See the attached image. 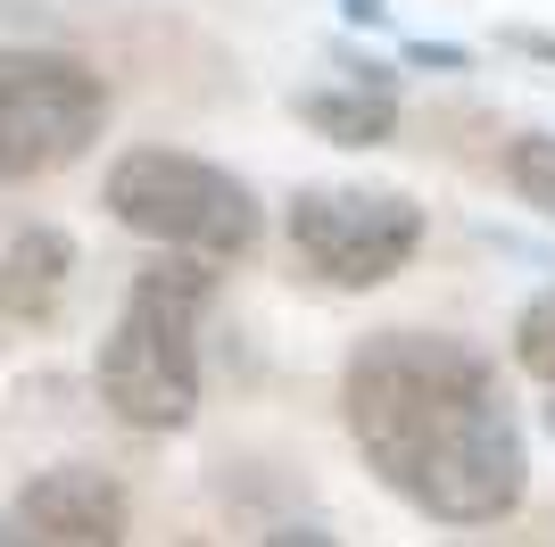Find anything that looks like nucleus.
<instances>
[{
	"label": "nucleus",
	"mask_w": 555,
	"mask_h": 547,
	"mask_svg": "<svg viewBox=\"0 0 555 547\" xmlns=\"http://www.w3.org/2000/svg\"><path fill=\"white\" fill-rule=\"evenodd\" d=\"M348 440L431 523H498L522 506L531 456L498 365L448 332H373L340 373Z\"/></svg>",
	"instance_id": "f257e3e1"
},
{
	"label": "nucleus",
	"mask_w": 555,
	"mask_h": 547,
	"mask_svg": "<svg viewBox=\"0 0 555 547\" xmlns=\"http://www.w3.org/2000/svg\"><path fill=\"white\" fill-rule=\"evenodd\" d=\"M216 298L208 257H150L100 341V398L133 432H183L199 415V316Z\"/></svg>",
	"instance_id": "f03ea898"
},
{
	"label": "nucleus",
	"mask_w": 555,
	"mask_h": 547,
	"mask_svg": "<svg viewBox=\"0 0 555 547\" xmlns=\"http://www.w3.org/2000/svg\"><path fill=\"white\" fill-rule=\"evenodd\" d=\"M100 200L125 232L158 241L166 257H249L266 216H257V191L232 166L191 158V150H166V141H141L108 166Z\"/></svg>",
	"instance_id": "7ed1b4c3"
},
{
	"label": "nucleus",
	"mask_w": 555,
	"mask_h": 547,
	"mask_svg": "<svg viewBox=\"0 0 555 547\" xmlns=\"http://www.w3.org/2000/svg\"><path fill=\"white\" fill-rule=\"evenodd\" d=\"M108 125V84L75 50L0 42V182L75 166Z\"/></svg>",
	"instance_id": "20e7f679"
},
{
	"label": "nucleus",
	"mask_w": 555,
	"mask_h": 547,
	"mask_svg": "<svg viewBox=\"0 0 555 547\" xmlns=\"http://www.w3.org/2000/svg\"><path fill=\"white\" fill-rule=\"evenodd\" d=\"M423 250V207L406 191H299L291 257L332 291H373Z\"/></svg>",
	"instance_id": "39448f33"
},
{
	"label": "nucleus",
	"mask_w": 555,
	"mask_h": 547,
	"mask_svg": "<svg viewBox=\"0 0 555 547\" xmlns=\"http://www.w3.org/2000/svg\"><path fill=\"white\" fill-rule=\"evenodd\" d=\"M133 498L100 465H42L0 506V547H125Z\"/></svg>",
	"instance_id": "423d86ee"
},
{
	"label": "nucleus",
	"mask_w": 555,
	"mask_h": 547,
	"mask_svg": "<svg viewBox=\"0 0 555 547\" xmlns=\"http://www.w3.org/2000/svg\"><path fill=\"white\" fill-rule=\"evenodd\" d=\"M67 274H75V241L59 225H17L0 241V316L17 323H42L59 298H67Z\"/></svg>",
	"instance_id": "0eeeda50"
},
{
	"label": "nucleus",
	"mask_w": 555,
	"mask_h": 547,
	"mask_svg": "<svg viewBox=\"0 0 555 547\" xmlns=\"http://www.w3.org/2000/svg\"><path fill=\"white\" fill-rule=\"evenodd\" d=\"M299 116H307V125H315L324 141H340V150H373V141H390V125H398V100H390V84L299 91Z\"/></svg>",
	"instance_id": "6e6552de"
},
{
	"label": "nucleus",
	"mask_w": 555,
	"mask_h": 547,
	"mask_svg": "<svg viewBox=\"0 0 555 547\" xmlns=\"http://www.w3.org/2000/svg\"><path fill=\"white\" fill-rule=\"evenodd\" d=\"M514 365H522L531 382L555 390V282L522 307V316H514Z\"/></svg>",
	"instance_id": "1a4fd4ad"
},
{
	"label": "nucleus",
	"mask_w": 555,
	"mask_h": 547,
	"mask_svg": "<svg viewBox=\"0 0 555 547\" xmlns=\"http://www.w3.org/2000/svg\"><path fill=\"white\" fill-rule=\"evenodd\" d=\"M506 175H514V191H522L539 216H555V133L514 141V150H506Z\"/></svg>",
	"instance_id": "9d476101"
},
{
	"label": "nucleus",
	"mask_w": 555,
	"mask_h": 547,
	"mask_svg": "<svg viewBox=\"0 0 555 547\" xmlns=\"http://www.w3.org/2000/svg\"><path fill=\"white\" fill-rule=\"evenodd\" d=\"M266 547H340L324 523H282V531H266Z\"/></svg>",
	"instance_id": "9b49d317"
},
{
	"label": "nucleus",
	"mask_w": 555,
	"mask_h": 547,
	"mask_svg": "<svg viewBox=\"0 0 555 547\" xmlns=\"http://www.w3.org/2000/svg\"><path fill=\"white\" fill-rule=\"evenodd\" d=\"M514 50H531V59H547V67H555V34H514Z\"/></svg>",
	"instance_id": "f8f14e48"
},
{
	"label": "nucleus",
	"mask_w": 555,
	"mask_h": 547,
	"mask_svg": "<svg viewBox=\"0 0 555 547\" xmlns=\"http://www.w3.org/2000/svg\"><path fill=\"white\" fill-rule=\"evenodd\" d=\"M348 17H382V0H348Z\"/></svg>",
	"instance_id": "ddd939ff"
},
{
	"label": "nucleus",
	"mask_w": 555,
	"mask_h": 547,
	"mask_svg": "<svg viewBox=\"0 0 555 547\" xmlns=\"http://www.w3.org/2000/svg\"><path fill=\"white\" fill-rule=\"evenodd\" d=\"M547 432H555V407H547Z\"/></svg>",
	"instance_id": "4468645a"
}]
</instances>
